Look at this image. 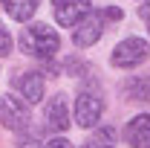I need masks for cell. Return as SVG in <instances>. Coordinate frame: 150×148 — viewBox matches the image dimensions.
Masks as SVG:
<instances>
[{
    "label": "cell",
    "mask_w": 150,
    "mask_h": 148,
    "mask_svg": "<svg viewBox=\"0 0 150 148\" xmlns=\"http://www.w3.org/2000/svg\"><path fill=\"white\" fill-rule=\"evenodd\" d=\"M20 50L32 58H40V61H49L61 50V38H58L55 29H49L46 23H32L20 32Z\"/></svg>",
    "instance_id": "1"
},
{
    "label": "cell",
    "mask_w": 150,
    "mask_h": 148,
    "mask_svg": "<svg viewBox=\"0 0 150 148\" xmlns=\"http://www.w3.org/2000/svg\"><path fill=\"white\" fill-rule=\"evenodd\" d=\"M107 20H121V9H115V6H110V9H98V12H90L87 18L81 20L78 26H75L72 32V41L75 47H93L98 38L104 35V23Z\"/></svg>",
    "instance_id": "2"
},
{
    "label": "cell",
    "mask_w": 150,
    "mask_h": 148,
    "mask_svg": "<svg viewBox=\"0 0 150 148\" xmlns=\"http://www.w3.org/2000/svg\"><path fill=\"white\" fill-rule=\"evenodd\" d=\"M101 113H104V96H101V90L95 84H84L78 90V96H75V122L81 128H93V125H98Z\"/></svg>",
    "instance_id": "3"
},
{
    "label": "cell",
    "mask_w": 150,
    "mask_h": 148,
    "mask_svg": "<svg viewBox=\"0 0 150 148\" xmlns=\"http://www.w3.org/2000/svg\"><path fill=\"white\" fill-rule=\"evenodd\" d=\"M0 125L9 128V131L29 128V102L12 96V93L0 96Z\"/></svg>",
    "instance_id": "4"
},
{
    "label": "cell",
    "mask_w": 150,
    "mask_h": 148,
    "mask_svg": "<svg viewBox=\"0 0 150 148\" xmlns=\"http://www.w3.org/2000/svg\"><path fill=\"white\" fill-rule=\"evenodd\" d=\"M150 58V47L142 41V38H124L115 50H112V67H121V70H127V67H139L142 61H147Z\"/></svg>",
    "instance_id": "5"
},
{
    "label": "cell",
    "mask_w": 150,
    "mask_h": 148,
    "mask_svg": "<svg viewBox=\"0 0 150 148\" xmlns=\"http://www.w3.org/2000/svg\"><path fill=\"white\" fill-rule=\"evenodd\" d=\"M52 12L61 26H78L93 12V6H90V0H52Z\"/></svg>",
    "instance_id": "6"
},
{
    "label": "cell",
    "mask_w": 150,
    "mask_h": 148,
    "mask_svg": "<svg viewBox=\"0 0 150 148\" xmlns=\"http://www.w3.org/2000/svg\"><path fill=\"white\" fill-rule=\"evenodd\" d=\"M43 119H46V128L49 131H67L72 122H69V105H67V96L58 93L46 102V111H43Z\"/></svg>",
    "instance_id": "7"
},
{
    "label": "cell",
    "mask_w": 150,
    "mask_h": 148,
    "mask_svg": "<svg viewBox=\"0 0 150 148\" xmlns=\"http://www.w3.org/2000/svg\"><path fill=\"white\" fill-rule=\"evenodd\" d=\"M124 139L133 148H150V113L133 116L124 128Z\"/></svg>",
    "instance_id": "8"
},
{
    "label": "cell",
    "mask_w": 150,
    "mask_h": 148,
    "mask_svg": "<svg viewBox=\"0 0 150 148\" xmlns=\"http://www.w3.org/2000/svg\"><path fill=\"white\" fill-rule=\"evenodd\" d=\"M121 96L127 102H150V73L142 75H130L121 84Z\"/></svg>",
    "instance_id": "9"
},
{
    "label": "cell",
    "mask_w": 150,
    "mask_h": 148,
    "mask_svg": "<svg viewBox=\"0 0 150 148\" xmlns=\"http://www.w3.org/2000/svg\"><path fill=\"white\" fill-rule=\"evenodd\" d=\"M15 84H18L20 96H23L29 105H38V102L43 99V75L35 73V70H32V73H23Z\"/></svg>",
    "instance_id": "10"
},
{
    "label": "cell",
    "mask_w": 150,
    "mask_h": 148,
    "mask_svg": "<svg viewBox=\"0 0 150 148\" xmlns=\"http://www.w3.org/2000/svg\"><path fill=\"white\" fill-rule=\"evenodd\" d=\"M38 3L40 0H3V6H6V15L12 20H29L32 15L38 12Z\"/></svg>",
    "instance_id": "11"
},
{
    "label": "cell",
    "mask_w": 150,
    "mask_h": 148,
    "mask_svg": "<svg viewBox=\"0 0 150 148\" xmlns=\"http://www.w3.org/2000/svg\"><path fill=\"white\" fill-rule=\"evenodd\" d=\"M112 137H115V131H112V128H101V131L93 137V139H87L81 148H110Z\"/></svg>",
    "instance_id": "12"
},
{
    "label": "cell",
    "mask_w": 150,
    "mask_h": 148,
    "mask_svg": "<svg viewBox=\"0 0 150 148\" xmlns=\"http://www.w3.org/2000/svg\"><path fill=\"white\" fill-rule=\"evenodd\" d=\"M38 142H40V134L38 131H20V139H18V148H38Z\"/></svg>",
    "instance_id": "13"
},
{
    "label": "cell",
    "mask_w": 150,
    "mask_h": 148,
    "mask_svg": "<svg viewBox=\"0 0 150 148\" xmlns=\"http://www.w3.org/2000/svg\"><path fill=\"white\" fill-rule=\"evenodd\" d=\"M64 70L69 75H75V73H90V67L84 64V61H78V58H67V64H64Z\"/></svg>",
    "instance_id": "14"
},
{
    "label": "cell",
    "mask_w": 150,
    "mask_h": 148,
    "mask_svg": "<svg viewBox=\"0 0 150 148\" xmlns=\"http://www.w3.org/2000/svg\"><path fill=\"white\" fill-rule=\"evenodd\" d=\"M12 52V35H9V29L0 23V55H9Z\"/></svg>",
    "instance_id": "15"
},
{
    "label": "cell",
    "mask_w": 150,
    "mask_h": 148,
    "mask_svg": "<svg viewBox=\"0 0 150 148\" xmlns=\"http://www.w3.org/2000/svg\"><path fill=\"white\" fill-rule=\"evenodd\" d=\"M139 18L144 20V26L150 29V0H144V3L139 6Z\"/></svg>",
    "instance_id": "16"
},
{
    "label": "cell",
    "mask_w": 150,
    "mask_h": 148,
    "mask_svg": "<svg viewBox=\"0 0 150 148\" xmlns=\"http://www.w3.org/2000/svg\"><path fill=\"white\" fill-rule=\"evenodd\" d=\"M43 148H72V142H69V139H64V137H58V139H49Z\"/></svg>",
    "instance_id": "17"
}]
</instances>
